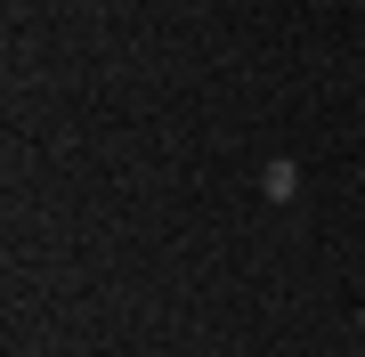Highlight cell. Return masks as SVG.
<instances>
[{
    "mask_svg": "<svg viewBox=\"0 0 365 357\" xmlns=\"http://www.w3.org/2000/svg\"><path fill=\"white\" fill-rule=\"evenodd\" d=\"M260 195H268V203H292V195H300V162H284V155H276L268 171H260Z\"/></svg>",
    "mask_w": 365,
    "mask_h": 357,
    "instance_id": "1",
    "label": "cell"
},
{
    "mask_svg": "<svg viewBox=\"0 0 365 357\" xmlns=\"http://www.w3.org/2000/svg\"><path fill=\"white\" fill-rule=\"evenodd\" d=\"M357 333H365V301H357Z\"/></svg>",
    "mask_w": 365,
    "mask_h": 357,
    "instance_id": "2",
    "label": "cell"
}]
</instances>
